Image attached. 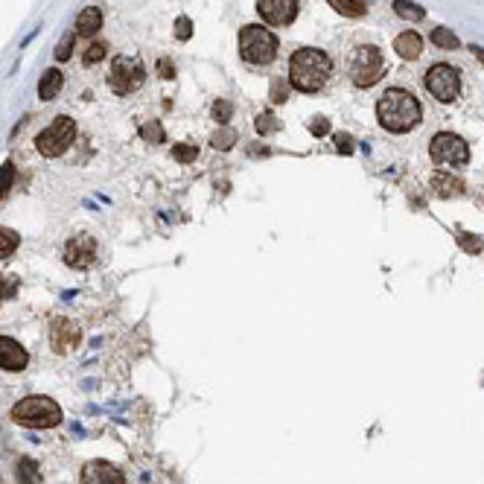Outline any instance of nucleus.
Here are the masks:
<instances>
[{
	"label": "nucleus",
	"mask_w": 484,
	"mask_h": 484,
	"mask_svg": "<svg viewBox=\"0 0 484 484\" xmlns=\"http://www.w3.org/2000/svg\"><path fill=\"white\" fill-rule=\"evenodd\" d=\"M377 120L386 131L406 134L423 120V108H420L414 94H408L403 88H388L377 103Z\"/></svg>",
	"instance_id": "obj_1"
},
{
	"label": "nucleus",
	"mask_w": 484,
	"mask_h": 484,
	"mask_svg": "<svg viewBox=\"0 0 484 484\" xmlns=\"http://www.w3.org/2000/svg\"><path fill=\"white\" fill-rule=\"evenodd\" d=\"M333 73V59L324 50L304 47L289 59V85L301 94H315L327 85Z\"/></svg>",
	"instance_id": "obj_2"
},
{
	"label": "nucleus",
	"mask_w": 484,
	"mask_h": 484,
	"mask_svg": "<svg viewBox=\"0 0 484 484\" xmlns=\"http://www.w3.org/2000/svg\"><path fill=\"white\" fill-rule=\"evenodd\" d=\"M12 420L27 429H53L61 423V408L50 397H23V400L12 408Z\"/></svg>",
	"instance_id": "obj_3"
},
{
	"label": "nucleus",
	"mask_w": 484,
	"mask_h": 484,
	"mask_svg": "<svg viewBox=\"0 0 484 484\" xmlns=\"http://www.w3.org/2000/svg\"><path fill=\"white\" fill-rule=\"evenodd\" d=\"M240 56L248 65H271L277 59V39L275 32H269L260 23L242 27L240 32Z\"/></svg>",
	"instance_id": "obj_4"
},
{
	"label": "nucleus",
	"mask_w": 484,
	"mask_h": 484,
	"mask_svg": "<svg viewBox=\"0 0 484 484\" xmlns=\"http://www.w3.org/2000/svg\"><path fill=\"white\" fill-rule=\"evenodd\" d=\"M382 70H386V59H382V50L374 44H362L350 59V79L356 88H370V85H377Z\"/></svg>",
	"instance_id": "obj_5"
},
{
	"label": "nucleus",
	"mask_w": 484,
	"mask_h": 484,
	"mask_svg": "<svg viewBox=\"0 0 484 484\" xmlns=\"http://www.w3.org/2000/svg\"><path fill=\"white\" fill-rule=\"evenodd\" d=\"M426 91L438 99V103H455L458 94H461V73L452 65H432L423 76Z\"/></svg>",
	"instance_id": "obj_6"
},
{
	"label": "nucleus",
	"mask_w": 484,
	"mask_h": 484,
	"mask_svg": "<svg viewBox=\"0 0 484 484\" xmlns=\"http://www.w3.org/2000/svg\"><path fill=\"white\" fill-rule=\"evenodd\" d=\"M73 138H76V123L70 117H56L39 138H35V149H39L44 158H56L73 143Z\"/></svg>",
	"instance_id": "obj_7"
},
{
	"label": "nucleus",
	"mask_w": 484,
	"mask_h": 484,
	"mask_svg": "<svg viewBox=\"0 0 484 484\" xmlns=\"http://www.w3.org/2000/svg\"><path fill=\"white\" fill-rule=\"evenodd\" d=\"M429 155L435 164H446V167H464L470 160V146L464 138H458L452 131H438L429 143Z\"/></svg>",
	"instance_id": "obj_8"
},
{
	"label": "nucleus",
	"mask_w": 484,
	"mask_h": 484,
	"mask_svg": "<svg viewBox=\"0 0 484 484\" xmlns=\"http://www.w3.org/2000/svg\"><path fill=\"white\" fill-rule=\"evenodd\" d=\"M146 79V67L138 56H117L111 65V88L114 94H131L138 91Z\"/></svg>",
	"instance_id": "obj_9"
},
{
	"label": "nucleus",
	"mask_w": 484,
	"mask_h": 484,
	"mask_svg": "<svg viewBox=\"0 0 484 484\" xmlns=\"http://www.w3.org/2000/svg\"><path fill=\"white\" fill-rule=\"evenodd\" d=\"M96 254H99V245L91 233H73L65 242V251H61L70 269H91L96 263Z\"/></svg>",
	"instance_id": "obj_10"
},
{
	"label": "nucleus",
	"mask_w": 484,
	"mask_h": 484,
	"mask_svg": "<svg viewBox=\"0 0 484 484\" xmlns=\"http://www.w3.org/2000/svg\"><path fill=\"white\" fill-rule=\"evenodd\" d=\"M79 344H82V330H79V324H73L70 318H61V315L50 321V347H53L59 356L73 353Z\"/></svg>",
	"instance_id": "obj_11"
},
{
	"label": "nucleus",
	"mask_w": 484,
	"mask_h": 484,
	"mask_svg": "<svg viewBox=\"0 0 484 484\" xmlns=\"http://www.w3.org/2000/svg\"><path fill=\"white\" fill-rule=\"evenodd\" d=\"M301 0H257V12L269 27H289L297 18Z\"/></svg>",
	"instance_id": "obj_12"
},
{
	"label": "nucleus",
	"mask_w": 484,
	"mask_h": 484,
	"mask_svg": "<svg viewBox=\"0 0 484 484\" xmlns=\"http://www.w3.org/2000/svg\"><path fill=\"white\" fill-rule=\"evenodd\" d=\"M82 484H126V476L108 461H88L82 470Z\"/></svg>",
	"instance_id": "obj_13"
},
{
	"label": "nucleus",
	"mask_w": 484,
	"mask_h": 484,
	"mask_svg": "<svg viewBox=\"0 0 484 484\" xmlns=\"http://www.w3.org/2000/svg\"><path fill=\"white\" fill-rule=\"evenodd\" d=\"M30 365L27 350L9 336H0V368L3 370H23Z\"/></svg>",
	"instance_id": "obj_14"
},
{
	"label": "nucleus",
	"mask_w": 484,
	"mask_h": 484,
	"mask_svg": "<svg viewBox=\"0 0 484 484\" xmlns=\"http://www.w3.org/2000/svg\"><path fill=\"white\" fill-rule=\"evenodd\" d=\"M429 184H432V190H435L441 198H452V196H461L464 193V181H461V176H455V172L438 169Z\"/></svg>",
	"instance_id": "obj_15"
},
{
	"label": "nucleus",
	"mask_w": 484,
	"mask_h": 484,
	"mask_svg": "<svg viewBox=\"0 0 484 484\" xmlns=\"http://www.w3.org/2000/svg\"><path fill=\"white\" fill-rule=\"evenodd\" d=\"M394 50H397V56L414 61L420 53H423V39H420L417 32H400L394 39Z\"/></svg>",
	"instance_id": "obj_16"
},
{
	"label": "nucleus",
	"mask_w": 484,
	"mask_h": 484,
	"mask_svg": "<svg viewBox=\"0 0 484 484\" xmlns=\"http://www.w3.org/2000/svg\"><path fill=\"white\" fill-rule=\"evenodd\" d=\"M99 30H103V9H96V6L82 9L79 18H76V32L79 35H96Z\"/></svg>",
	"instance_id": "obj_17"
},
{
	"label": "nucleus",
	"mask_w": 484,
	"mask_h": 484,
	"mask_svg": "<svg viewBox=\"0 0 484 484\" xmlns=\"http://www.w3.org/2000/svg\"><path fill=\"white\" fill-rule=\"evenodd\" d=\"M61 85H65V76H61V70H47L44 76L39 79V96L41 99H56L59 91H61Z\"/></svg>",
	"instance_id": "obj_18"
},
{
	"label": "nucleus",
	"mask_w": 484,
	"mask_h": 484,
	"mask_svg": "<svg viewBox=\"0 0 484 484\" xmlns=\"http://www.w3.org/2000/svg\"><path fill=\"white\" fill-rule=\"evenodd\" d=\"M327 3L339 12V15L344 18H362L368 6H365V0H327Z\"/></svg>",
	"instance_id": "obj_19"
},
{
	"label": "nucleus",
	"mask_w": 484,
	"mask_h": 484,
	"mask_svg": "<svg viewBox=\"0 0 484 484\" xmlns=\"http://www.w3.org/2000/svg\"><path fill=\"white\" fill-rule=\"evenodd\" d=\"M394 12L406 21H414V23L426 18V9L420 3H414V0H394Z\"/></svg>",
	"instance_id": "obj_20"
},
{
	"label": "nucleus",
	"mask_w": 484,
	"mask_h": 484,
	"mask_svg": "<svg viewBox=\"0 0 484 484\" xmlns=\"http://www.w3.org/2000/svg\"><path fill=\"white\" fill-rule=\"evenodd\" d=\"M15 476L21 484H39V464H35L32 458H21L15 467Z\"/></svg>",
	"instance_id": "obj_21"
},
{
	"label": "nucleus",
	"mask_w": 484,
	"mask_h": 484,
	"mask_svg": "<svg viewBox=\"0 0 484 484\" xmlns=\"http://www.w3.org/2000/svg\"><path fill=\"white\" fill-rule=\"evenodd\" d=\"M233 143H237V131H233L231 126H219L213 134H210V146H213V149H222V152H225V149H231Z\"/></svg>",
	"instance_id": "obj_22"
},
{
	"label": "nucleus",
	"mask_w": 484,
	"mask_h": 484,
	"mask_svg": "<svg viewBox=\"0 0 484 484\" xmlns=\"http://www.w3.org/2000/svg\"><path fill=\"white\" fill-rule=\"evenodd\" d=\"M18 242L21 237L15 231H9V228H0V260H9L12 254L18 251Z\"/></svg>",
	"instance_id": "obj_23"
},
{
	"label": "nucleus",
	"mask_w": 484,
	"mask_h": 484,
	"mask_svg": "<svg viewBox=\"0 0 484 484\" xmlns=\"http://www.w3.org/2000/svg\"><path fill=\"white\" fill-rule=\"evenodd\" d=\"M140 138L146 143H164L167 140V131H164V126H160L158 120H149V123H143V126H140Z\"/></svg>",
	"instance_id": "obj_24"
},
{
	"label": "nucleus",
	"mask_w": 484,
	"mask_h": 484,
	"mask_svg": "<svg viewBox=\"0 0 484 484\" xmlns=\"http://www.w3.org/2000/svg\"><path fill=\"white\" fill-rule=\"evenodd\" d=\"M429 41L441 47V50H455L458 47V39H455V32H450L446 27H438V30H432L429 32Z\"/></svg>",
	"instance_id": "obj_25"
},
{
	"label": "nucleus",
	"mask_w": 484,
	"mask_h": 484,
	"mask_svg": "<svg viewBox=\"0 0 484 484\" xmlns=\"http://www.w3.org/2000/svg\"><path fill=\"white\" fill-rule=\"evenodd\" d=\"M172 158H176L178 164H193V160L198 158V149L190 146V143H176L172 146Z\"/></svg>",
	"instance_id": "obj_26"
},
{
	"label": "nucleus",
	"mask_w": 484,
	"mask_h": 484,
	"mask_svg": "<svg viewBox=\"0 0 484 484\" xmlns=\"http://www.w3.org/2000/svg\"><path fill=\"white\" fill-rule=\"evenodd\" d=\"M73 44H76V32H65L61 41L56 44V59L59 61H67L73 56Z\"/></svg>",
	"instance_id": "obj_27"
},
{
	"label": "nucleus",
	"mask_w": 484,
	"mask_h": 484,
	"mask_svg": "<svg viewBox=\"0 0 484 484\" xmlns=\"http://www.w3.org/2000/svg\"><path fill=\"white\" fill-rule=\"evenodd\" d=\"M231 117H233V105L225 103V99H216L213 103V120L219 123V126H228Z\"/></svg>",
	"instance_id": "obj_28"
},
{
	"label": "nucleus",
	"mask_w": 484,
	"mask_h": 484,
	"mask_svg": "<svg viewBox=\"0 0 484 484\" xmlns=\"http://www.w3.org/2000/svg\"><path fill=\"white\" fill-rule=\"evenodd\" d=\"M458 245H461L467 254H478L481 248H484V245H481V237H476V233H467V231L458 233Z\"/></svg>",
	"instance_id": "obj_29"
},
{
	"label": "nucleus",
	"mask_w": 484,
	"mask_h": 484,
	"mask_svg": "<svg viewBox=\"0 0 484 484\" xmlns=\"http://www.w3.org/2000/svg\"><path fill=\"white\" fill-rule=\"evenodd\" d=\"M12 184H15V164H12V160H6V164L0 167V196L9 193Z\"/></svg>",
	"instance_id": "obj_30"
},
{
	"label": "nucleus",
	"mask_w": 484,
	"mask_h": 484,
	"mask_svg": "<svg viewBox=\"0 0 484 484\" xmlns=\"http://www.w3.org/2000/svg\"><path fill=\"white\" fill-rule=\"evenodd\" d=\"M254 126H257L260 134H271V131H277V117L271 114V111H266V114H260L254 120Z\"/></svg>",
	"instance_id": "obj_31"
},
{
	"label": "nucleus",
	"mask_w": 484,
	"mask_h": 484,
	"mask_svg": "<svg viewBox=\"0 0 484 484\" xmlns=\"http://www.w3.org/2000/svg\"><path fill=\"white\" fill-rule=\"evenodd\" d=\"M289 79H271V103H286Z\"/></svg>",
	"instance_id": "obj_32"
},
{
	"label": "nucleus",
	"mask_w": 484,
	"mask_h": 484,
	"mask_svg": "<svg viewBox=\"0 0 484 484\" xmlns=\"http://www.w3.org/2000/svg\"><path fill=\"white\" fill-rule=\"evenodd\" d=\"M105 53H108L105 44H103V41H94L88 50H85V65H96V61H103Z\"/></svg>",
	"instance_id": "obj_33"
},
{
	"label": "nucleus",
	"mask_w": 484,
	"mask_h": 484,
	"mask_svg": "<svg viewBox=\"0 0 484 484\" xmlns=\"http://www.w3.org/2000/svg\"><path fill=\"white\" fill-rule=\"evenodd\" d=\"M309 131H313L315 134V138H324V134H330V120L327 117H313V120H309Z\"/></svg>",
	"instance_id": "obj_34"
},
{
	"label": "nucleus",
	"mask_w": 484,
	"mask_h": 484,
	"mask_svg": "<svg viewBox=\"0 0 484 484\" xmlns=\"http://www.w3.org/2000/svg\"><path fill=\"white\" fill-rule=\"evenodd\" d=\"M190 35H193V21L181 15V18L176 21V39H178V41H187Z\"/></svg>",
	"instance_id": "obj_35"
},
{
	"label": "nucleus",
	"mask_w": 484,
	"mask_h": 484,
	"mask_svg": "<svg viewBox=\"0 0 484 484\" xmlns=\"http://www.w3.org/2000/svg\"><path fill=\"white\" fill-rule=\"evenodd\" d=\"M333 140H336V146H339L341 155H350V152H353V138H350V134L336 131V134H333Z\"/></svg>",
	"instance_id": "obj_36"
},
{
	"label": "nucleus",
	"mask_w": 484,
	"mask_h": 484,
	"mask_svg": "<svg viewBox=\"0 0 484 484\" xmlns=\"http://www.w3.org/2000/svg\"><path fill=\"white\" fill-rule=\"evenodd\" d=\"M158 76L160 79H172V76H176V67H172L169 59H158Z\"/></svg>",
	"instance_id": "obj_37"
},
{
	"label": "nucleus",
	"mask_w": 484,
	"mask_h": 484,
	"mask_svg": "<svg viewBox=\"0 0 484 484\" xmlns=\"http://www.w3.org/2000/svg\"><path fill=\"white\" fill-rule=\"evenodd\" d=\"M470 50H473V53H476V56H478V59L484 61V50H481V47H476V44H473V47H470Z\"/></svg>",
	"instance_id": "obj_38"
},
{
	"label": "nucleus",
	"mask_w": 484,
	"mask_h": 484,
	"mask_svg": "<svg viewBox=\"0 0 484 484\" xmlns=\"http://www.w3.org/2000/svg\"><path fill=\"white\" fill-rule=\"evenodd\" d=\"M0 297H6V295H3V280H0Z\"/></svg>",
	"instance_id": "obj_39"
}]
</instances>
